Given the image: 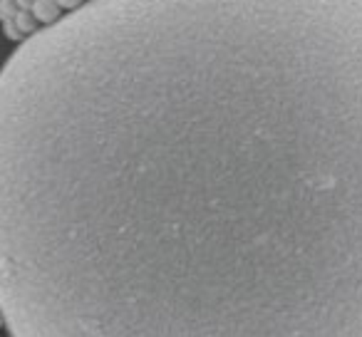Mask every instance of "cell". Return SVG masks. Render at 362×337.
Instances as JSON below:
<instances>
[{"instance_id":"obj_1","label":"cell","mask_w":362,"mask_h":337,"mask_svg":"<svg viewBox=\"0 0 362 337\" xmlns=\"http://www.w3.org/2000/svg\"><path fill=\"white\" fill-rule=\"evenodd\" d=\"M11 337H362V0H87L0 70Z\"/></svg>"},{"instance_id":"obj_2","label":"cell","mask_w":362,"mask_h":337,"mask_svg":"<svg viewBox=\"0 0 362 337\" xmlns=\"http://www.w3.org/2000/svg\"><path fill=\"white\" fill-rule=\"evenodd\" d=\"M60 11L62 8L57 6V0H33V6H30L33 18H35L37 23H45V25L55 23L57 18H60Z\"/></svg>"},{"instance_id":"obj_3","label":"cell","mask_w":362,"mask_h":337,"mask_svg":"<svg viewBox=\"0 0 362 337\" xmlns=\"http://www.w3.org/2000/svg\"><path fill=\"white\" fill-rule=\"evenodd\" d=\"M13 23H16L18 30H21L23 35H33V32H35V25H37V20L33 18L30 11H16V16H13Z\"/></svg>"},{"instance_id":"obj_4","label":"cell","mask_w":362,"mask_h":337,"mask_svg":"<svg viewBox=\"0 0 362 337\" xmlns=\"http://www.w3.org/2000/svg\"><path fill=\"white\" fill-rule=\"evenodd\" d=\"M18 11L16 0H0V20H8V18H13Z\"/></svg>"},{"instance_id":"obj_5","label":"cell","mask_w":362,"mask_h":337,"mask_svg":"<svg viewBox=\"0 0 362 337\" xmlns=\"http://www.w3.org/2000/svg\"><path fill=\"white\" fill-rule=\"evenodd\" d=\"M3 30H6V35L11 37V40H21L23 32L18 30V25L13 23V18H8V20H3Z\"/></svg>"},{"instance_id":"obj_6","label":"cell","mask_w":362,"mask_h":337,"mask_svg":"<svg viewBox=\"0 0 362 337\" xmlns=\"http://www.w3.org/2000/svg\"><path fill=\"white\" fill-rule=\"evenodd\" d=\"M85 0H57V6L65 8V11H75V8H80Z\"/></svg>"},{"instance_id":"obj_7","label":"cell","mask_w":362,"mask_h":337,"mask_svg":"<svg viewBox=\"0 0 362 337\" xmlns=\"http://www.w3.org/2000/svg\"><path fill=\"white\" fill-rule=\"evenodd\" d=\"M16 6H18V11H30L33 0H16Z\"/></svg>"},{"instance_id":"obj_8","label":"cell","mask_w":362,"mask_h":337,"mask_svg":"<svg viewBox=\"0 0 362 337\" xmlns=\"http://www.w3.org/2000/svg\"><path fill=\"white\" fill-rule=\"evenodd\" d=\"M6 325V317H3V312H0V327Z\"/></svg>"}]
</instances>
